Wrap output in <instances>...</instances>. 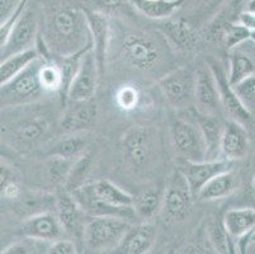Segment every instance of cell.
Wrapping results in <instances>:
<instances>
[{
	"mask_svg": "<svg viewBox=\"0 0 255 254\" xmlns=\"http://www.w3.org/2000/svg\"><path fill=\"white\" fill-rule=\"evenodd\" d=\"M50 52L70 56L93 47L89 24L84 9H55L45 19V27L39 32Z\"/></svg>",
	"mask_w": 255,
	"mask_h": 254,
	"instance_id": "cell-1",
	"label": "cell"
},
{
	"mask_svg": "<svg viewBox=\"0 0 255 254\" xmlns=\"http://www.w3.org/2000/svg\"><path fill=\"white\" fill-rule=\"evenodd\" d=\"M71 195L88 216H117L132 220L137 218L133 209V196L108 179L84 185Z\"/></svg>",
	"mask_w": 255,
	"mask_h": 254,
	"instance_id": "cell-2",
	"label": "cell"
},
{
	"mask_svg": "<svg viewBox=\"0 0 255 254\" xmlns=\"http://www.w3.org/2000/svg\"><path fill=\"white\" fill-rule=\"evenodd\" d=\"M13 112V120L1 118V136L17 149H31L50 135L52 121L47 111L37 108L36 103L6 108Z\"/></svg>",
	"mask_w": 255,
	"mask_h": 254,
	"instance_id": "cell-3",
	"label": "cell"
},
{
	"mask_svg": "<svg viewBox=\"0 0 255 254\" xmlns=\"http://www.w3.org/2000/svg\"><path fill=\"white\" fill-rule=\"evenodd\" d=\"M42 64L43 59L39 57L17 76L1 84V89H0L1 109L28 106L42 99L43 94L46 93L39 78V70Z\"/></svg>",
	"mask_w": 255,
	"mask_h": 254,
	"instance_id": "cell-4",
	"label": "cell"
},
{
	"mask_svg": "<svg viewBox=\"0 0 255 254\" xmlns=\"http://www.w3.org/2000/svg\"><path fill=\"white\" fill-rule=\"evenodd\" d=\"M131 227L132 224L126 219L117 216H96L85 225L83 244L90 252L115 253Z\"/></svg>",
	"mask_w": 255,
	"mask_h": 254,
	"instance_id": "cell-5",
	"label": "cell"
},
{
	"mask_svg": "<svg viewBox=\"0 0 255 254\" xmlns=\"http://www.w3.org/2000/svg\"><path fill=\"white\" fill-rule=\"evenodd\" d=\"M170 135L180 159L202 162L207 159V145L202 131L191 118L175 117L170 121Z\"/></svg>",
	"mask_w": 255,
	"mask_h": 254,
	"instance_id": "cell-6",
	"label": "cell"
},
{
	"mask_svg": "<svg viewBox=\"0 0 255 254\" xmlns=\"http://www.w3.org/2000/svg\"><path fill=\"white\" fill-rule=\"evenodd\" d=\"M122 55L135 69L152 71L163 59V48L149 34L129 33L122 41Z\"/></svg>",
	"mask_w": 255,
	"mask_h": 254,
	"instance_id": "cell-7",
	"label": "cell"
},
{
	"mask_svg": "<svg viewBox=\"0 0 255 254\" xmlns=\"http://www.w3.org/2000/svg\"><path fill=\"white\" fill-rule=\"evenodd\" d=\"M197 74L188 67H178L159 80V88L174 109H188L194 104Z\"/></svg>",
	"mask_w": 255,
	"mask_h": 254,
	"instance_id": "cell-8",
	"label": "cell"
},
{
	"mask_svg": "<svg viewBox=\"0 0 255 254\" xmlns=\"http://www.w3.org/2000/svg\"><path fill=\"white\" fill-rule=\"evenodd\" d=\"M121 145L126 162L136 169H143L151 163L155 151V139L146 126H131L121 137Z\"/></svg>",
	"mask_w": 255,
	"mask_h": 254,
	"instance_id": "cell-9",
	"label": "cell"
},
{
	"mask_svg": "<svg viewBox=\"0 0 255 254\" xmlns=\"http://www.w3.org/2000/svg\"><path fill=\"white\" fill-rule=\"evenodd\" d=\"M194 196L189 183L179 168L173 173L170 182L163 196L161 211L169 223H178L184 220L191 211Z\"/></svg>",
	"mask_w": 255,
	"mask_h": 254,
	"instance_id": "cell-10",
	"label": "cell"
},
{
	"mask_svg": "<svg viewBox=\"0 0 255 254\" xmlns=\"http://www.w3.org/2000/svg\"><path fill=\"white\" fill-rule=\"evenodd\" d=\"M38 28V15L36 10L28 5L17 24L11 29L6 42L1 46V52H0L1 60H5L9 56L22 51L36 47L37 38L39 36Z\"/></svg>",
	"mask_w": 255,
	"mask_h": 254,
	"instance_id": "cell-11",
	"label": "cell"
},
{
	"mask_svg": "<svg viewBox=\"0 0 255 254\" xmlns=\"http://www.w3.org/2000/svg\"><path fill=\"white\" fill-rule=\"evenodd\" d=\"M98 116V107L94 99L71 101L64 106V113L60 118V130L64 135L82 134L94 127Z\"/></svg>",
	"mask_w": 255,
	"mask_h": 254,
	"instance_id": "cell-12",
	"label": "cell"
},
{
	"mask_svg": "<svg viewBox=\"0 0 255 254\" xmlns=\"http://www.w3.org/2000/svg\"><path fill=\"white\" fill-rule=\"evenodd\" d=\"M101 78L96 55H94L93 48H90L83 55L78 71H76L70 89H69L68 101L69 99L71 101L94 99Z\"/></svg>",
	"mask_w": 255,
	"mask_h": 254,
	"instance_id": "cell-13",
	"label": "cell"
},
{
	"mask_svg": "<svg viewBox=\"0 0 255 254\" xmlns=\"http://www.w3.org/2000/svg\"><path fill=\"white\" fill-rule=\"evenodd\" d=\"M233 163L234 162L222 159V158L213 160L206 159L202 162H189V160L180 159V164L178 168L187 178L194 199L197 200L199 192L213 177L233 169Z\"/></svg>",
	"mask_w": 255,
	"mask_h": 254,
	"instance_id": "cell-14",
	"label": "cell"
},
{
	"mask_svg": "<svg viewBox=\"0 0 255 254\" xmlns=\"http://www.w3.org/2000/svg\"><path fill=\"white\" fill-rule=\"evenodd\" d=\"M196 93L194 108L205 115L219 116L224 109L219 87L210 66L201 67L196 71Z\"/></svg>",
	"mask_w": 255,
	"mask_h": 254,
	"instance_id": "cell-15",
	"label": "cell"
},
{
	"mask_svg": "<svg viewBox=\"0 0 255 254\" xmlns=\"http://www.w3.org/2000/svg\"><path fill=\"white\" fill-rule=\"evenodd\" d=\"M222 223L240 253L247 252L250 238L255 233V207H240L226 211Z\"/></svg>",
	"mask_w": 255,
	"mask_h": 254,
	"instance_id": "cell-16",
	"label": "cell"
},
{
	"mask_svg": "<svg viewBox=\"0 0 255 254\" xmlns=\"http://www.w3.org/2000/svg\"><path fill=\"white\" fill-rule=\"evenodd\" d=\"M208 66H210L211 71L215 76V80L217 83V87H219L224 111L230 116L231 120L238 121L243 125L252 120V113H250L249 108L243 103V101L236 94L235 89H234L230 80H229V75H226L224 69L213 61H211Z\"/></svg>",
	"mask_w": 255,
	"mask_h": 254,
	"instance_id": "cell-17",
	"label": "cell"
},
{
	"mask_svg": "<svg viewBox=\"0 0 255 254\" xmlns=\"http://www.w3.org/2000/svg\"><path fill=\"white\" fill-rule=\"evenodd\" d=\"M18 233L20 237L53 242L62 237L64 228L60 223L56 211H45L24 218Z\"/></svg>",
	"mask_w": 255,
	"mask_h": 254,
	"instance_id": "cell-18",
	"label": "cell"
},
{
	"mask_svg": "<svg viewBox=\"0 0 255 254\" xmlns=\"http://www.w3.org/2000/svg\"><path fill=\"white\" fill-rule=\"evenodd\" d=\"M84 11L87 15L88 24H89L90 36H92L93 51H94L97 62H98L99 73H101V76H103L104 71H106L107 53H108V47H110V20L104 11L90 10L87 8H84Z\"/></svg>",
	"mask_w": 255,
	"mask_h": 254,
	"instance_id": "cell-19",
	"label": "cell"
},
{
	"mask_svg": "<svg viewBox=\"0 0 255 254\" xmlns=\"http://www.w3.org/2000/svg\"><path fill=\"white\" fill-rule=\"evenodd\" d=\"M56 214L61 223L64 232L69 233L76 241L83 242L85 229V214L82 206L79 205L71 193L64 191L56 197Z\"/></svg>",
	"mask_w": 255,
	"mask_h": 254,
	"instance_id": "cell-20",
	"label": "cell"
},
{
	"mask_svg": "<svg viewBox=\"0 0 255 254\" xmlns=\"http://www.w3.org/2000/svg\"><path fill=\"white\" fill-rule=\"evenodd\" d=\"M189 117L198 125L205 137L207 145V159H221V140L224 135L225 125L219 116L205 115L197 111L194 107L188 108Z\"/></svg>",
	"mask_w": 255,
	"mask_h": 254,
	"instance_id": "cell-21",
	"label": "cell"
},
{
	"mask_svg": "<svg viewBox=\"0 0 255 254\" xmlns=\"http://www.w3.org/2000/svg\"><path fill=\"white\" fill-rule=\"evenodd\" d=\"M249 151V135L244 125L235 120L227 121L221 140V158L235 162L244 159Z\"/></svg>",
	"mask_w": 255,
	"mask_h": 254,
	"instance_id": "cell-22",
	"label": "cell"
},
{
	"mask_svg": "<svg viewBox=\"0 0 255 254\" xmlns=\"http://www.w3.org/2000/svg\"><path fill=\"white\" fill-rule=\"evenodd\" d=\"M156 241V227L150 223L132 225L125 235L115 253L120 254H145L149 253Z\"/></svg>",
	"mask_w": 255,
	"mask_h": 254,
	"instance_id": "cell-23",
	"label": "cell"
},
{
	"mask_svg": "<svg viewBox=\"0 0 255 254\" xmlns=\"http://www.w3.org/2000/svg\"><path fill=\"white\" fill-rule=\"evenodd\" d=\"M159 31L171 46L180 51H191L198 43V34L187 22L180 19L160 20Z\"/></svg>",
	"mask_w": 255,
	"mask_h": 254,
	"instance_id": "cell-24",
	"label": "cell"
},
{
	"mask_svg": "<svg viewBox=\"0 0 255 254\" xmlns=\"http://www.w3.org/2000/svg\"><path fill=\"white\" fill-rule=\"evenodd\" d=\"M239 178L234 171H227L213 177L199 192L197 200L199 201H216L226 199L238 188Z\"/></svg>",
	"mask_w": 255,
	"mask_h": 254,
	"instance_id": "cell-25",
	"label": "cell"
},
{
	"mask_svg": "<svg viewBox=\"0 0 255 254\" xmlns=\"http://www.w3.org/2000/svg\"><path fill=\"white\" fill-rule=\"evenodd\" d=\"M184 3L185 0H129L136 10L155 20L168 19Z\"/></svg>",
	"mask_w": 255,
	"mask_h": 254,
	"instance_id": "cell-26",
	"label": "cell"
},
{
	"mask_svg": "<svg viewBox=\"0 0 255 254\" xmlns=\"http://www.w3.org/2000/svg\"><path fill=\"white\" fill-rule=\"evenodd\" d=\"M39 57H41V55H39L38 50L33 47L9 56L5 60H1V64H0V84L5 83V81L10 80L11 78L17 76L18 74L22 73L25 67L31 65L34 60L39 59Z\"/></svg>",
	"mask_w": 255,
	"mask_h": 254,
	"instance_id": "cell-27",
	"label": "cell"
},
{
	"mask_svg": "<svg viewBox=\"0 0 255 254\" xmlns=\"http://www.w3.org/2000/svg\"><path fill=\"white\" fill-rule=\"evenodd\" d=\"M76 159L50 155L43 164V177L52 186H64Z\"/></svg>",
	"mask_w": 255,
	"mask_h": 254,
	"instance_id": "cell-28",
	"label": "cell"
},
{
	"mask_svg": "<svg viewBox=\"0 0 255 254\" xmlns=\"http://www.w3.org/2000/svg\"><path fill=\"white\" fill-rule=\"evenodd\" d=\"M163 207V196L157 191H143L133 199V209L137 218L149 220L157 215Z\"/></svg>",
	"mask_w": 255,
	"mask_h": 254,
	"instance_id": "cell-29",
	"label": "cell"
},
{
	"mask_svg": "<svg viewBox=\"0 0 255 254\" xmlns=\"http://www.w3.org/2000/svg\"><path fill=\"white\" fill-rule=\"evenodd\" d=\"M19 207H22L23 214H27L25 218L45 213V211H56V199L47 193H33L24 195L22 193L19 199Z\"/></svg>",
	"mask_w": 255,
	"mask_h": 254,
	"instance_id": "cell-30",
	"label": "cell"
},
{
	"mask_svg": "<svg viewBox=\"0 0 255 254\" xmlns=\"http://www.w3.org/2000/svg\"><path fill=\"white\" fill-rule=\"evenodd\" d=\"M85 148H87V139L82 135H65L64 139L53 145L48 155H57L66 159H78L84 154Z\"/></svg>",
	"mask_w": 255,
	"mask_h": 254,
	"instance_id": "cell-31",
	"label": "cell"
},
{
	"mask_svg": "<svg viewBox=\"0 0 255 254\" xmlns=\"http://www.w3.org/2000/svg\"><path fill=\"white\" fill-rule=\"evenodd\" d=\"M235 50V48H234ZM255 74V66L249 56L239 51L231 50L230 53V67H229V80L231 85L240 83L248 76Z\"/></svg>",
	"mask_w": 255,
	"mask_h": 254,
	"instance_id": "cell-32",
	"label": "cell"
},
{
	"mask_svg": "<svg viewBox=\"0 0 255 254\" xmlns=\"http://www.w3.org/2000/svg\"><path fill=\"white\" fill-rule=\"evenodd\" d=\"M90 169H92V158L89 154H83L82 157H79L74 163L68 179L65 182L64 191L73 193L74 191L83 187L89 176Z\"/></svg>",
	"mask_w": 255,
	"mask_h": 254,
	"instance_id": "cell-33",
	"label": "cell"
},
{
	"mask_svg": "<svg viewBox=\"0 0 255 254\" xmlns=\"http://www.w3.org/2000/svg\"><path fill=\"white\" fill-rule=\"evenodd\" d=\"M0 188H1V199L10 200V201L18 200L23 193L14 169H11V167L3 162H1V171H0Z\"/></svg>",
	"mask_w": 255,
	"mask_h": 254,
	"instance_id": "cell-34",
	"label": "cell"
},
{
	"mask_svg": "<svg viewBox=\"0 0 255 254\" xmlns=\"http://www.w3.org/2000/svg\"><path fill=\"white\" fill-rule=\"evenodd\" d=\"M208 238L212 244V248L217 253H235L236 247L233 238L229 235L224 227V223H212L208 227Z\"/></svg>",
	"mask_w": 255,
	"mask_h": 254,
	"instance_id": "cell-35",
	"label": "cell"
},
{
	"mask_svg": "<svg viewBox=\"0 0 255 254\" xmlns=\"http://www.w3.org/2000/svg\"><path fill=\"white\" fill-rule=\"evenodd\" d=\"M51 242L38 241L32 238H25L15 242L1 251V254H32V253H48Z\"/></svg>",
	"mask_w": 255,
	"mask_h": 254,
	"instance_id": "cell-36",
	"label": "cell"
},
{
	"mask_svg": "<svg viewBox=\"0 0 255 254\" xmlns=\"http://www.w3.org/2000/svg\"><path fill=\"white\" fill-rule=\"evenodd\" d=\"M140 90L135 85H124L116 93V102L125 111H133L140 103Z\"/></svg>",
	"mask_w": 255,
	"mask_h": 254,
	"instance_id": "cell-37",
	"label": "cell"
},
{
	"mask_svg": "<svg viewBox=\"0 0 255 254\" xmlns=\"http://www.w3.org/2000/svg\"><path fill=\"white\" fill-rule=\"evenodd\" d=\"M236 94L247 107L255 104V74L233 85Z\"/></svg>",
	"mask_w": 255,
	"mask_h": 254,
	"instance_id": "cell-38",
	"label": "cell"
},
{
	"mask_svg": "<svg viewBox=\"0 0 255 254\" xmlns=\"http://www.w3.org/2000/svg\"><path fill=\"white\" fill-rule=\"evenodd\" d=\"M50 254H76L78 253V246L74 241H69V239H57V241L51 242L50 249H48Z\"/></svg>",
	"mask_w": 255,
	"mask_h": 254,
	"instance_id": "cell-39",
	"label": "cell"
},
{
	"mask_svg": "<svg viewBox=\"0 0 255 254\" xmlns=\"http://www.w3.org/2000/svg\"><path fill=\"white\" fill-rule=\"evenodd\" d=\"M19 3L20 0H0V18H1V22H4L14 11V9L17 8Z\"/></svg>",
	"mask_w": 255,
	"mask_h": 254,
	"instance_id": "cell-40",
	"label": "cell"
},
{
	"mask_svg": "<svg viewBox=\"0 0 255 254\" xmlns=\"http://www.w3.org/2000/svg\"><path fill=\"white\" fill-rule=\"evenodd\" d=\"M126 1L129 0H96L98 10L101 11H115L120 9Z\"/></svg>",
	"mask_w": 255,
	"mask_h": 254,
	"instance_id": "cell-41",
	"label": "cell"
},
{
	"mask_svg": "<svg viewBox=\"0 0 255 254\" xmlns=\"http://www.w3.org/2000/svg\"><path fill=\"white\" fill-rule=\"evenodd\" d=\"M239 23L250 29V32H255V13L253 11H243L239 14Z\"/></svg>",
	"mask_w": 255,
	"mask_h": 254,
	"instance_id": "cell-42",
	"label": "cell"
},
{
	"mask_svg": "<svg viewBox=\"0 0 255 254\" xmlns=\"http://www.w3.org/2000/svg\"><path fill=\"white\" fill-rule=\"evenodd\" d=\"M222 3H224V0H199V4H201L202 9H206V11L215 10Z\"/></svg>",
	"mask_w": 255,
	"mask_h": 254,
	"instance_id": "cell-43",
	"label": "cell"
},
{
	"mask_svg": "<svg viewBox=\"0 0 255 254\" xmlns=\"http://www.w3.org/2000/svg\"><path fill=\"white\" fill-rule=\"evenodd\" d=\"M247 196H248V199H249V201L255 206V172L252 176V178H250L249 185H248Z\"/></svg>",
	"mask_w": 255,
	"mask_h": 254,
	"instance_id": "cell-44",
	"label": "cell"
},
{
	"mask_svg": "<svg viewBox=\"0 0 255 254\" xmlns=\"http://www.w3.org/2000/svg\"><path fill=\"white\" fill-rule=\"evenodd\" d=\"M247 10L253 11V13H255V0H250L249 3H248Z\"/></svg>",
	"mask_w": 255,
	"mask_h": 254,
	"instance_id": "cell-45",
	"label": "cell"
},
{
	"mask_svg": "<svg viewBox=\"0 0 255 254\" xmlns=\"http://www.w3.org/2000/svg\"><path fill=\"white\" fill-rule=\"evenodd\" d=\"M250 41H253L255 43V32H252V36H250Z\"/></svg>",
	"mask_w": 255,
	"mask_h": 254,
	"instance_id": "cell-46",
	"label": "cell"
},
{
	"mask_svg": "<svg viewBox=\"0 0 255 254\" xmlns=\"http://www.w3.org/2000/svg\"><path fill=\"white\" fill-rule=\"evenodd\" d=\"M250 243H255V233L252 235V238H250Z\"/></svg>",
	"mask_w": 255,
	"mask_h": 254,
	"instance_id": "cell-47",
	"label": "cell"
}]
</instances>
